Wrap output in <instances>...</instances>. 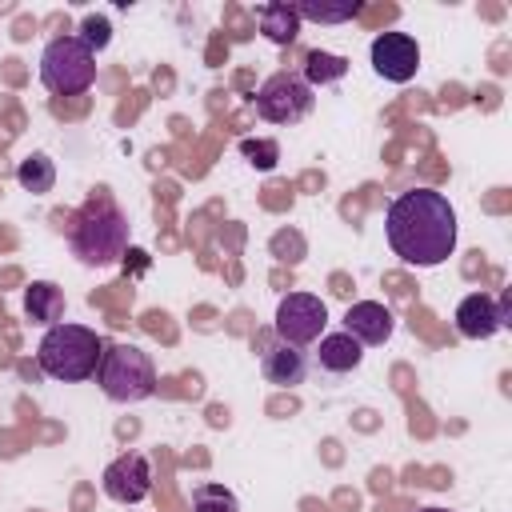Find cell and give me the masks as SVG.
<instances>
[{
	"instance_id": "6da1fadb",
	"label": "cell",
	"mask_w": 512,
	"mask_h": 512,
	"mask_svg": "<svg viewBox=\"0 0 512 512\" xmlns=\"http://www.w3.org/2000/svg\"><path fill=\"white\" fill-rule=\"evenodd\" d=\"M384 232L404 264L436 268L456 248V208L436 188H408L388 204Z\"/></svg>"
},
{
	"instance_id": "7a4b0ae2",
	"label": "cell",
	"mask_w": 512,
	"mask_h": 512,
	"mask_svg": "<svg viewBox=\"0 0 512 512\" xmlns=\"http://www.w3.org/2000/svg\"><path fill=\"white\" fill-rule=\"evenodd\" d=\"M68 244H72L76 260L88 264V268L116 264L124 256V248H128V220L112 200H92L72 220Z\"/></svg>"
},
{
	"instance_id": "3957f363",
	"label": "cell",
	"mask_w": 512,
	"mask_h": 512,
	"mask_svg": "<svg viewBox=\"0 0 512 512\" xmlns=\"http://www.w3.org/2000/svg\"><path fill=\"white\" fill-rule=\"evenodd\" d=\"M100 356H104V340L92 328L64 324V320L52 324L36 348V364L52 380H88V376H96Z\"/></svg>"
},
{
	"instance_id": "277c9868",
	"label": "cell",
	"mask_w": 512,
	"mask_h": 512,
	"mask_svg": "<svg viewBox=\"0 0 512 512\" xmlns=\"http://www.w3.org/2000/svg\"><path fill=\"white\" fill-rule=\"evenodd\" d=\"M96 384L116 404H140L156 392L152 356L136 344H108L100 364H96Z\"/></svg>"
},
{
	"instance_id": "5b68a950",
	"label": "cell",
	"mask_w": 512,
	"mask_h": 512,
	"mask_svg": "<svg viewBox=\"0 0 512 512\" xmlns=\"http://www.w3.org/2000/svg\"><path fill=\"white\" fill-rule=\"evenodd\" d=\"M40 80L56 96H80L96 80V52L76 32L52 36L40 52Z\"/></svg>"
},
{
	"instance_id": "8992f818",
	"label": "cell",
	"mask_w": 512,
	"mask_h": 512,
	"mask_svg": "<svg viewBox=\"0 0 512 512\" xmlns=\"http://www.w3.org/2000/svg\"><path fill=\"white\" fill-rule=\"evenodd\" d=\"M312 88L304 84V76L296 72H272L260 88H256V112L268 124H296L312 112Z\"/></svg>"
},
{
	"instance_id": "52a82bcc",
	"label": "cell",
	"mask_w": 512,
	"mask_h": 512,
	"mask_svg": "<svg viewBox=\"0 0 512 512\" xmlns=\"http://www.w3.org/2000/svg\"><path fill=\"white\" fill-rule=\"evenodd\" d=\"M328 324V308L320 296L312 292H288L280 304H276V320H272V336H280L284 344H312Z\"/></svg>"
},
{
	"instance_id": "ba28073f",
	"label": "cell",
	"mask_w": 512,
	"mask_h": 512,
	"mask_svg": "<svg viewBox=\"0 0 512 512\" xmlns=\"http://www.w3.org/2000/svg\"><path fill=\"white\" fill-rule=\"evenodd\" d=\"M104 496L116 504H140L152 492V464L144 452H124L104 468Z\"/></svg>"
},
{
	"instance_id": "9c48e42d",
	"label": "cell",
	"mask_w": 512,
	"mask_h": 512,
	"mask_svg": "<svg viewBox=\"0 0 512 512\" xmlns=\"http://www.w3.org/2000/svg\"><path fill=\"white\" fill-rule=\"evenodd\" d=\"M372 68L392 84H408L420 68V44L408 32H380L372 40Z\"/></svg>"
},
{
	"instance_id": "30bf717a",
	"label": "cell",
	"mask_w": 512,
	"mask_h": 512,
	"mask_svg": "<svg viewBox=\"0 0 512 512\" xmlns=\"http://www.w3.org/2000/svg\"><path fill=\"white\" fill-rule=\"evenodd\" d=\"M504 324H508V296L504 300H492L488 292H472V296H464L456 304V328L468 340H488Z\"/></svg>"
},
{
	"instance_id": "8fae6325",
	"label": "cell",
	"mask_w": 512,
	"mask_h": 512,
	"mask_svg": "<svg viewBox=\"0 0 512 512\" xmlns=\"http://www.w3.org/2000/svg\"><path fill=\"white\" fill-rule=\"evenodd\" d=\"M260 372H264L268 384L296 388L308 376V356H304V348L284 344L280 336H272V340H260Z\"/></svg>"
},
{
	"instance_id": "7c38bea8",
	"label": "cell",
	"mask_w": 512,
	"mask_h": 512,
	"mask_svg": "<svg viewBox=\"0 0 512 512\" xmlns=\"http://www.w3.org/2000/svg\"><path fill=\"white\" fill-rule=\"evenodd\" d=\"M392 312L376 300H360L344 312V332L356 340V344H384L392 336Z\"/></svg>"
},
{
	"instance_id": "4fadbf2b",
	"label": "cell",
	"mask_w": 512,
	"mask_h": 512,
	"mask_svg": "<svg viewBox=\"0 0 512 512\" xmlns=\"http://www.w3.org/2000/svg\"><path fill=\"white\" fill-rule=\"evenodd\" d=\"M24 312H28L32 324L52 328V324H60V316H64V292H60L52 280H32V288L24 292Z\"/></svg>"
},
{
	"instance_id": "5bb4252c",
	"label": "cell",
	"mask_w": 512,
	"mask_h": 512,
	"mask_svg": "<svg viewBox=\"0 0 512 512\" xmlns=\"http://www.w3.org/2000/svg\"><path fill=\"white\" fill-rule=\"evenodd\" d=\"M316 360H320V368H328V372H352V368H360V360H364V344H356L348 332H328V336H320Z\"/></svg>"
},
{
	"instance_id": "9a60e30c",
	"label": "cell",
	"mask_w": 512,
	"mask_h": 512,
	"mask_svg": "<svg viewBox=\"0 0 512 512\" xmlns=\"http://www.w3.org/2000/svg\"><path fill=\"white\" fill-rule=\"evenodd\" d=\"M260 32L272 44H292L300 36V16L292 12V4H264L260 8Z\"/></svg>"
},
{
	"instance_id": "2e32d148",
	"label": "cell",
	"mask_w": 512,
	"mask_h": 512,
	"mask_svg": "<svg viewBox=\"0 0 512 512\" xmlns=\"http://www.w3.org/2000/svg\"><path fill=\"white\" fill-rule=\"evenodd\" d=\"M16 184H20L24 192H32V196H44V192H52V184H56V164H52L44 152H32V156H24V160L16 164Z\"/></svg>"
},
{
	"instance_id": "e0dca14e",
	"label": "cell",
	"mask_w": 512,
	"mask_h": 512,
	"mask_svg": "<svg viewBox=\"0 0 512 512\" xmlns=\"http://www.w3.org/2000/svg\"><path fill=\"white\" fill-rule=\"evenodd\" d=\"M292 12L300 20H316V24H344L360 12V0H340V4H324V0H300L292 4Z\"/></svg>"
},
{
	"instance_id": "ac0fdd59",
	"label": "cell",
	"mask_w": 512,
	"mask_h": 512,
	"mask_svg": "<svg viewBox=\"0 0 512 512\" xmlns=\"http://www.w3.org/2000/svg\"><path fill=\"white\" fill-rule=\"evenodd\" d=\"M344 72H348V60L336 56V52H320V48H312V52L304 56V84H308V88H316V84H332V80H340Z\"/></svg>"
},
{
	"instance_id": "d6986e66",
	"label": "cell",
	"mask_w": 512,
	"mask_h": 512,
	"mask_svg": "<svg viewBox=\"0 0 512 512\" xmlns=\"http://www.w3.org/2000/svg\"><path fill=\"white\" fill-rule=\"evenodd\" d=\"M192 512H240V500L224 484H196L192 488Z\"/></svg>"
},
{
	"instance_id": "ffe728a7",
	"label": "cell",
	"mask_w": 512,
	"mask_h": 512,
	"mask_svg": "<svg viewBox=\"0 0 512 512\" xmlns=\"http://www.w3.org/2000/svg\"><path fill=\"white\" fill-rule=\"evenodd\" d=\"M240 152H244V160L248 164H256L260 172H268V168H276V160H280V144L276 140H240Z\"/></svg>"
},
{
	"instance_id": "44dd1931",
	"label": "cell",
	"mask_w": 512,
	"mask_h": 512,
	"mask_svg": "<svg viewBox=\"0 0 512 512\" xmlns=\"http://www.w3.org/2000/svg\"><path fill=\"white\" fill-rule=\"evenodd\" d=\"M92 52H100V48H108V40H112V28H108V20L104 16H84L80 20V32H76Z\"/></svg>"
},
{
	"instance_id": "7402d4cb",
	"label": "cell",
	"mask_w": 512,
	"mask_h": 512,
	"mask_svg": "<svg viewBox=\"0 0 512 512\" xmlns=\"http://www.w3.org/2000/svg\"><path fill=\"white\" fill-rule=\"evenodd\" d=\"M272 252L280 260H288V264H300L304 260V236L300 232H276L272 236Z\"/></svg>"
},
{
	"instance_id": "603a6c76",
	"label": "cell",
	"mask_w": 512,
	"mask_h": 512,
	"mask_svg": "<svg viewBox=\"0 0 512 512\" xmlns=\"http://www.w3.org/2000/svg\"><path fill=\"white\" fill-rule=\"evenodd\" d=\"M420 512H448V508H420Z\"/></svg>"
}]
</instances>
